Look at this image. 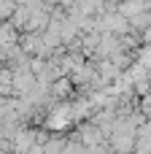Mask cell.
<instances>
[{
    "instance_id": "obj_1",
    "label": "cell",
    "mask_w": 151,
    "mask_h": 154,
    "mask_svg": "<svg viewBox=\"0 0 151 154\" xmlns=\"http://www.w3.org/2000/svg\"><path fill=\"white\" fill-rule=\"evenodd\" d=\"M8 14H14V5H11V3H3V5H0V19L8 16Z\"/></svg>"
}]
</instances>
